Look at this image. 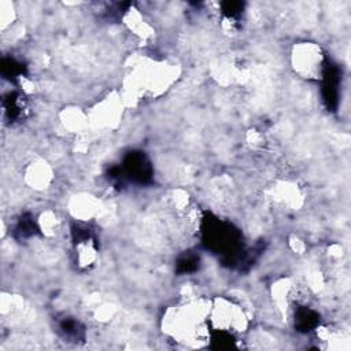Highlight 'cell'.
<instances>
[{
    "instance_id": "6da1fadb",
    "label": "cell",
    "mask_w": 351,
    "mask_h": 351,
    "mask_svg": "<svg viewBox=\"0 0 351 351\" xmlns=\"http://www.w3.org/2000/svg\"><path fill=\"white\" fill-rule=\"evenodd\" d=\"M125 171L131 179L139 183L149 181L153 174L149 159L141 153H133L126 158Z\"/></svg>"
},
{
    "instance_id": "7a4b0ae2",
    "label": "cell",
    "mask_w": 351,
    "mask_h": 351,
    "mask_svg": "<svg viewBox=\"0 0 351 351\" xmlns=\"http://www.w3.org/2000/svg\"><path fill=\"white\" fill-rule=\"evenodd\" d=\"M315 318H317V315L313 311L307 310V309L299 311L297 315L298 325H299V328L302 331H309L313 325H315V323H317Z\"/></svg>"
},
{
    "instance_id": "3957f363",
    "label": "cell",
    "mask_w": 351,
    "mask_h": 351,
    "mask_svg": "<svg viewBox=\"0 0 351 351\" xmlns=\"http://www.w3.org/2000/svg\"><path fill=\"white\" fill-rule=\"evenodd\" d=\"M196 264H198V259L195 257H185L181 258L179 261V269L181 272H192V270L196 269Z\"/></svg>"
}]
</instances>
